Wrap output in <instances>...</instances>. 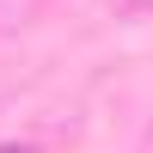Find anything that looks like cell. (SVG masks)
I'll use <instances>...</instances> for the list:
<instances>
[{
    "instance_id": "cell-2",
    "label": "cell",
    "mask_w": 153,
    "mask_h": 153,
    "mask_svg": "<svg viewBox=\"0 0 153 153\" xmlns=\"http://www.w3.org/2000/svg\"><path fill=\"white\" fill-rule=\"evenodd\" d=\"M141 6H153V0H141Z\"/></svg>"
},
{
    "instance_id": "cell-1",
    "label": "cell",
    "mask_w": 153,
    "mask_h": 153,
    "mask_svg": "<svg viewBox=\"0 0 153 153\" xmlns=\"http://www.w3.org/2000/svg\"><path fill=\"white\" fill-rule=\"evenodd\" d=\"M0 153H37V147H0Z\"/></svg>"
}]
</instances>
